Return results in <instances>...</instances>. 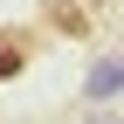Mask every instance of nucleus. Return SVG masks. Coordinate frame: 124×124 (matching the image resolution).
I'll use <instances>...</instances> for the list:
<instances>
[{
    "mask_svg": "<svg viewBox=\"0 0 124 124\" xmlns=\"http://www.w3.org/2000/svg\"><path fill=\"white\" fill-rule=\"evenodd\" d=\"M28 55H35V41H28V35H0V76H21Z\"/></svg>",
    "mask_w": 124,
    "mask_h": 124,
    "instance_id": "2",
    "label": "nucleus"
},
{
    "mask_svg": "<svg viewBox=\"0 0 124 124\" xmlns=\"http://www.w3.org/2000/svg\"><path fill=\"white\" fill-rule=\"evenodd\" d=\"M117 90H124V62H117V55H103L97 69H90V83H83V97H90V103H110Z\"/></svg>",
    "mask_w": 124,
    "mask_h": 124,
    "instance_id": "1",
    "label": "nucleus"
}]
</instances>
